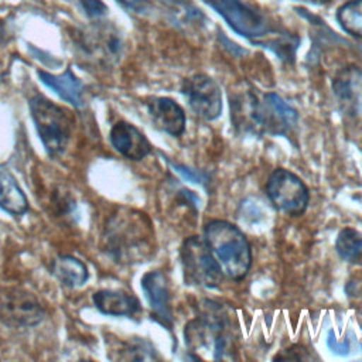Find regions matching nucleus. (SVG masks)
Segmentation results:
<instances>
[{"instance_id": "nucleus-27", "label": "nucleus", "mask_w": 362, "mask_h": 362, "mask_svg": "<svg viewBox=\"0 0 362 362\" xmlns=\"http://www.w3.org/2000/svg\"><path fill=\"white\" fill-rule=\"evenodd\" d=\"M301 1H307V3H311V4H327L331 0H301Z\"/></svg>"}, {"instance_id": "nucleus-24", "label": "nucleus", "mask_w": 362, "mask_h": 362, "mask_svg": "<svg viewBox=\"0 0 362 362\" xmlns=\"http://www.w3.org/2000/svg\"><path fill=\"white\" fill-rule=\"evenodd\" d=\"M120 6H123L124 8L133 11V13H139L143 14L150 8V3L147 0H116Z\"/></svg>"}, {"instance_id": "nucleus-19", "label": "nucleus", "mask_w": 362, "mask_h": 362, "mask_svg": "<svg viewBox=\"0 0 362 362\" xmlns=\"http://www.w3.org/2000/svg\"><path fill=\"white\" fill-rule=\"evenodd\" d=\"M51 272L64 286L68 287L82 286L89 277L88 269L83 264V262L68 255L58 256L52 262Z\"/></svg>"}, {"instance_id": "nucleus-25", "label": "nucleus", "mask_w": 362, "mask_h": 362, "mask_svg": "<svg viewBox=\"0 0 362 362\" xmlns=\"http://www.w3.org/2000/svg\"><path fill=\"white\" fill-rule=\"evenodd\" d=\"M327 344H328V346H329L332 351H335L337 354H341V355L348 354V351H349V344H348V341H344L342 344H339V342L337 341V338H335L334 331H329V332H328Z\"/></svg>"}, {"instance_id": "nucleus-14", "label": "nucleus", "mask_w": 362, "mask_h": 362, "mask_svg": "<svg viewBox=\"0 0 362 362\" xmlns=\"http://www.w3.org/2000/svg\"><path fill=\"white\" fill-rule=\"evenodd\" d=\"M148 113L154 124L170 136H180L185 130L184 109L171 98L156 96L147 102Z\"/></svg>"}, {"instance_id": "nucleus-6", "label": "nucleus", "mask_w": 362, "mask_h": 362, "mask_svg": "<svg viewBox=\"0 0 362 362\" xmlns=\"http://www.w3.org/2000/svg\"><path fill=\"white\" fill-rule=\"evenodd\" d=\"M180 253L185 283L206 288H215L222 283V269L204 238H187L181 245Z\"/></svg>"}, {"instance_id": "nucleus-2", "label": "nucleus", "mask_w": 362, "mask_h": 362, "mask_svg": "<svg viewBox=\"0 0 362 362\" xmlns=\"http://www.w3.org/2000/svg\"><path fill=\"white\" fill-rule=\"evenodd\" d=\"M230 120L236 129L247 133L287 134L288 126L279 110L263 95H257L250 85L240 83L229 90Z\"/></svg>"}, {"instance_id": "nucleus-15", "label": "nucleus", "mask_w": 362, "mask_h": 362, "mask_svg": "<svg viewBox=\"0 0 362 362\" xmlns=\"http://www.w3.org/2000/svg\"><path fill=\"white\" fill-rule=\"evenodd\" d=\"M85 51L88 58H92L100 64L115 62L123 49L122 38L115 31L96 30L90 35H83L78 42Z\"/></svg>"}, {"instance_id": "nucleus-11", "label": "nucleus", "mask_w": 362, "mask_h": 362, "mask_svg": "<svg viewBox=\"0 0 362 362\" xmlns=\"http://www.w3.org/2000/svg\"><path fill=\"white\" fill-rule=\"evenodd\" d=\"M332 93L344 115L359 116L362 113V69L356 65L341 68L332 79Z\"/></svg>"}, {"instance_id": "nucleus-1", "label": "nucleus", "mask_w": 362, "mask_h": 362, "mask_svg": "<svg viewBox=\"0 0 362 362\" xmlns=\"http://www.w3.org/2000/svg\"><path fill=\"white\" fill-rule=\"evenodd\" d=\"M103 250L117 263L133 264L154 253V230L148 216L130 208H119L105 223Z\"/></svg>"}, {"instance_id": "nucleus-21", "label": "nucleus", "mask_w": 362, "mask_h": 362, "mask_svg": "<svg viewBox=\"0 0 362 362\" xmlns=\"http://www.w3.org/2000/svg\"><path fill=\"white\" fill-rule=\"evenodd\" d=\"M337 21L348 34L362 38V0H351L337 11Z\"/></svg>"}, {"instance_id": "nucleus-26", "label": "nucleus", "mask_w": 362, "mask_h": 362, "mask_svg": "<svg viewBox=\"0 0 362 362\" xmlns=\"http://www.w3.org/2000/svg\"><path fill=\"white\" fill-rule=\"evenodd\" d=\"M174 168H175V171L180 173L184 178L192 181V182H202V178H201L197 173H192L189 168H187V167H184V165H174Z\"/></svg>"}, {"instance_id": "nucleus-10", "label": "nucleus", "mask_w": 362, "mask_h": 362, "mask_svg": "<svg viewBox=\"0 0 362 362\" xmlns=\"http://www.w3.org/2000/svg\"><path fill=\"white\" fill-rule=\"evenodd\" d=\"M44 318L37 298L24 291H11L0 300V320L10 327H33Z\"/></svg>"}, {"instance_id": "nucleus-23", "label": "nucleus", "mask_w": 362, "mask_h": 362, "mask_svg": "<svg viewBox=\"0 0 362 362\" xmlns=\"http://www.w3.org/2000/svg\"><path fill=\"white\" fill-rule=\"evenodd\" d=\"M81 4L89 17H102L107 11L100 0H81Z\"/></svg>"}, {"instance_id": "nucleus-18", "label": "nucleus", "mask_w": 362, "mask_h": 362, "mask_svg": "<svg viewBox=\"0 0 362 362\" xmlns=\"http://www.w3.org/2000/svg\"><path fill=\"white\" fill-rule=\"evenodd\" d=\"M0 206L13 215H23L28 209V201L16 178L0 167Z\"/></svg>"}, {"instance_id": "nucleus-17", "label": "nucleus", "mask_w": 362, "mask_h": 362, "mask_svg": "<svg viewBox=\"0 0 362 362\" xmlns=\"http://www.w3.org/2000/svg\"><path fill=\"white\" fill-rule=\"evenodd\" d=\"M93 303L100 313L107 315L132 317L140 311L139 300L123 291L99 290L93 294Z\"/></svg>"}, {"instance_id": "nucleus-22", "label": "nucleus", "mask_w": 362, "mask_h": 362, "mask_svg": "<svg viewBox=\"0 0 362 362\" xmlns=\"http://www.w3.org/2000/svg\"><path fill=\"white\" fill-rule=\"evenodd\" d=\"M117 355L113 356L119 361H154L157 359V354L154 346L143 339V338H133L126 342H122L116 349Z\"/></svg>"}, {"instance_id": "nucleus-5", "label": "nucleus", "mask_w": 362, "mask_h": 362, "mask_svg": "<svg viewBox=\"0 0 362 362\" xmlns=\"http://www.w3.org/2000/svg\"><path fill=\"white\" fill-rule=\"evenodd\" d=\"M30 110L47 153L51 157H58L69 140L71 119L68 112L42 95L30 100Z\"/></svg>"}, {"instance_id": "nucleus-8", "label": "nucleus", "mask_w": 362, "mask_h": 362, "mask_svg": "<svg viewBox=\"0 0 362 362\" xmlns=\"http://www.w3.org/2000/svg\"><path fill=\"white\" fill-rule=\"evenodd\" d=\"M266 195L277 211L288 216L303 215L310 201L307 185L298 175L286 168H276L269 175Z\"/></svg>"}, {"instance_id": "nucleus-7", "label": "nucleus", "mask_w": 362, "mask_h": 362, "mask_svg": "<svg viewBox=\"0 0 362 362\" xmlns=\"http://www.w3.org/2000/svg\"><path fill=\"white\" fill-rule=\"evenodd\" d=\"M205 4L212 7L222 18L229 24V27L238 34L260 44H264L279 34L269 24L267 18L255 11L252 7L246 6L240 0H202Z\"/></svg>"}, {"instance_id": "nucleus-20", "label": "nucleus", "mask_w": 362, "mask_h": 362, "mask_svg": "<svg viewBox=\"0 0 362 362\" xmlns=\"http://www.w3.org/2000/svg\"><path fill=\"white\" fill-rule=\"evenodd\" d=\"M335 250L346 262H358L362 257V235L354 228L339 230L335 240Z\"/></svg>"}, {"instance_id": "nucleus-4", "label": "nucleus", "mask_w": 362, "mask_h": 362, "mask_svg": "<svg viewBox=\"0 0 362 362\" xmlns=\"http://www.w3.org/2000/svg\"><path fill=\"white\" fill-rule=\"evenodd\" d=\"M206 304L204 311L185 325V345L201 356L222 359L230 348L226 315L212 303Z\"/></svg>"}, {"instance_id": "nucleus-12", "label": "nucleus", "mask_w": 362, "mask_h": 362, "mask_svg": "<svg viewBox=\"0 0 362 362\" xmlns=\"http://www.w3.org/2000/svg\"><path fill=\"white\" fill-rule=\"evenodd\" d=\"M141 288L151 308V315L168 329L173 327V311L170 305V287L167 277L160 270L148 272L141 279Z\"/></svg>"}, {"instance_id": "nucleus-13", "label": "nucleus", "mask_w": 362, "mask_h": 362, "mask_svg": "<svg viewBox=\"0 0 362 362\" xmlns=\"http://www.w3.org/2000/svg\"><path fill=\"white\" fill-rule=\"evenodd\" d=\"M110 141L116 151L129 160H141L151 151L146 136L127 122H117L110 130Z\"/></svg>"}, {"instance_id": "nucleus-16", "label": "nucleus", "mask_w": 362, "mask_h": 362, "mask_svg": "<svg viewBox=\"0 0 362 362\" xmlns=\"http://www.w3.org/2000/svg\"><path fill=\"white\" fill-rule=\"evenodd\" d=\"M38 76L47 86L54 89L64 100L75 107H82L85 105V85L71 69H66L59 75L38 71Z\"/></svg>"}, {"instance_id": "nucleus-3", "label": "nucleus", "mask_w": 362, "mask_h": 362, "mask_svg": "<svg viewBox=\"0 0 362 362\" xmlns=\"http://www.w3.org/2000/svg\"><path fill=\"white\" fill-rule=\"evenodd\" d=\"M204 240L225 276L232 280L246 277L252 266V249L238 226L223 219L209 221L204 228Z\"/></svg>"}, {"instance_id": "nucleus-9", "label": "nucleus", "mask_w": 362, "mask_h": 362, "mask_svg": "<svg viewBox=\"0 0 362 362\" xmlns=\"http://www.w3.org/2000/svg\"><path fill=\"white\" fill-rule=\"evenodd\" d=\"M181 92L187 96L191 110L204 120H215L222 113V93L215 79L195 74L184 79Z\"/></svg>"}]
</instances>
